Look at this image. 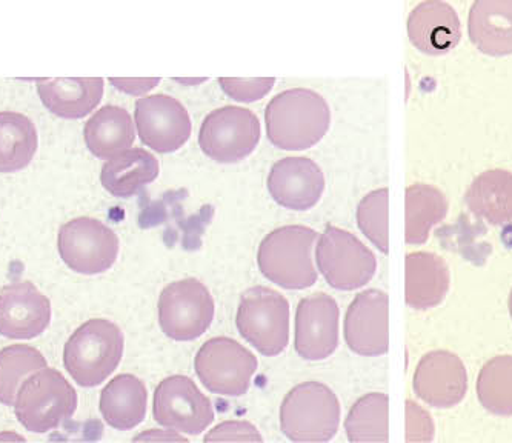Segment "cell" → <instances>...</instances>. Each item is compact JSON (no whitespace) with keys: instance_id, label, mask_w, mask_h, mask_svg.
I'll list each match as a JSON object with an SVG mask.
<instances>
[{"instance_id":"obj_1","label":"cell","mask_w":512,"mask_h":443,"mask_svg":"<svg viewBox=\"0 0 512 443\" xmlns=\"http://www.w3.org/2000/svg\"><path fill=\"white\" fill-rule=\"evenodd\" d=\"M265 124L274 147L285 151L308 150L330 130V105L316 91L286 90L266 107Z\"/></svg>"},{"instance_id":"obj_2","label":"cell","mask_w":512,"mask_h":443,"mask_svg":"<svg viewBox=\"0 0 512 443\" xmlns=\"http://www.w3.org/2000/svg\"><path fill=\"white\" fill-rule=\"evenodd\" d=\"M124 345V333L111 320H88L65 344V370L80 387H97L119 367Z\"/></svg>"},{"instance_id":"obj_3","label":"cell","mask_w":512,"mask_h":443,"mask_svg":"<svg viewBox=\"0 0 512 443\" xmlns=\"http://www.w3.org/2000/svg\"><path fill=\"white\" fill-rule=\"evenodd\" d=\"M317 233L303 225L277 228L262 240L257 265L266 279L285 290H306L317 282L313 250Z\"/></svg>"},{"instance_id":"obj_4","label":"cell","mask_w":512,"mask_h":443,"mask_svg":"<svg viewBox=\"0 0 512 443\" xmlns=\"http://www.w3.org/2000/svg\"><path fill=\"white\" fill-rule=\"evenodd\" d=\"M77 393L64 374L42 368L20 385L14 400L19 424L34 434H45L62 427L77 410Z\"/></svg>"},{"instance_id":"obj_5","label":"cell","mask_w":512,"mask_h":443,"mask_svg":"<svg viewBox=\"0 0 512 443\" xmlns=\"http://www.w3.org/2000/svg\"><path fill=\"white\" fill-rule=\"evenodd\" d=\"M340 417L336 393L313 380L286 394L280 407V430L293 442H330L339 431Z\"/></svg>"},{"instance_id":"obj_6","label":"cell","mask_w":512,"mask_h":443,"mask_svg":"<svg viewBox=\"0 0 512 443\" xmlns=\"http://www.w3.org/2000/svg\"><path fill=\"white\" fill-rule=\"evenodd\" d=\"M240 336L263 356H279L290 340V304L266 287H253L240 297L236 317Z\"/></svg>"},{"instance_id":"obj_7","label":"cell","mask_w":512,"mask_h":443,"mask_svg":"<svg viewBox=\"0 0 512 443\" xmlns=\"http://www.w3.org/2000/svg\"><path fill=\"white\" fill-rule=\"evenodd\" d=\"M194 368L203 387L222 397H242L259 368L257 357L230 337H214L200 348Z\"/></svg>"},{"instance_id":"obj_8","label":"cell","mask_w":512,"mask_h":443,"mask_svg":"<svg viewBox=\"0 0 512 443\" xmlns=\"http://www.w3.org/2000/svg\"><path fill=\"white\" fill-rule=\"evenodd\" d=\"M316 262L326 282L339 291L365 287L377 270L373 251L350 231L333 225H328L320 234Z\"/></svg>"},{"instance_id":"obj_9","label":"cell","mask_w":512,"mask_h":443,"mask_svg":"<svg viewBox=\"0 0 512 443\" xmlns=\"http://www.w3.org/2000/svg\"><path fill=\"white\" fill-rule=\"evenodd\" d=\"M157 313L165 336L190 342L210 330L214 319L213 296L200 280H177L160 294Z\"/></svg>"},{"instance_id":"obj_10","label":"cell","mask_w":512,"mask_h":443,"mask_svg":"<svg viewBox=\"0 0 512 443\" xmlns=\"http://www.w3.org/2000/svg\"><path fill=\"white\" fill-rule=\"evenodd\" d=\"M57 250L70 270L94 276L116 264L120 242L117 234L99 219L76 217L60 227Z\"/></svg>"},{"instance_id":"obj_11","label":"cell","mask_w":512,"mask_h":443,"mask_svg":"<svg viewBox=\"0 0 512 443\" xmlns=\"http://www.w3.org/2000/svg\"><path fill=\"white\" fill-rule=\"evenodd\" d=\"M259 142V119L247 108H217L203 119L200 127V148L217 164H237L247 159Z\"/></svg>"},{"instance_id":"obj_12","label":"cell","mask_w":512,"mask_h":443,"mask_svg":"<svg viewBox=\"0 0 512 443\" xmlns=\"http://www.w3.org/2000/svg\"><path fill=\"white\" fill-rule=\"evenodd\" d=\"M154 420L168 430L199 436L214 420L211 400L187 376L163 379L153 399Z\"/></svg>"},{"instance_id":"obj_13","label":"cell","mask_w":512,"mask_h":443,"mask_svg":"<svg viewBox=\"0 0 512 443\" xmlns=\"http://www.w3.org/2000/svg\"><path fill=\"white\" fill-rule=\"evenodd\" d=\"M134 120L142 144L162 154L180 150L193 130L187 108L168 94L137 99Z\"/></svg>"},{"instance_id":"obj_14","label":"cell","mask_w":512,"mask_h":443,"mask_svg":"<svg viewBox=\"0 0 512 443\" xmlns=\"http://www.w3.org/2000/svg\"><path fill=\"white\" fill-rule=\"evenodd\" d=\"M339 305L325 293L300 300L296 311L294 347L302 359L325 360L339 345Z\"/></svg>"},{"instance_id":"obj_15","label":"cell","mask_w":512,"mask_h":443,"mask_svg":"<svg viewBox=\"0 0 512 443\" xmlns=\"http://www.w3.org/2000/svg\"><path fill=\"white\" fill-rule=\"evenodd\" d=\"M346 345L365 357L383 356L389 348V297L385 291L357 294L345 316Z\"/></svg>"},{"instance_id":"obj_16","label":"cell","mask_w":512,"mask_h":443,"mask_svg":"<svg viewBox=\"0 0 512 443\" xmlns=\"http://www.w3.org/2000/svg\"><path fill=\"white\" fill-rule=\"evenodd\" d=\"M51 322V302L36 285L17 280L0 290V334L30 340L45 333Z\"/></svg>"},{"instance_id":"obj_17","label":"cell","mask_w":512,"mask_h":443,"mask_svg":"<svg viewBox=\"0 0 512 443\" xmlns=\"http://www.w3.org/2000/svg\"><path fill=\"white\" fill-rule=\"evenodd\" d=\"M417 396L434 408H453L465 399L468 374L465 364L451 351L437 350L425 354L417 365L413 379Z\"/></svg>"},{"instance_id":"obj_18","label":"cell","mask_w":512,"mask_h":443,"mask_svg":"<svg viewBox=\"0 0 512 443\" xmlns=\"http://www.w3.org/2000/svg\"><path fill=\"white\" fill-rule=\"evenodd\" d=\"M325 177L314 160L285 157L271 168L268 191L274 202L286 210L308 211L319 204Z\"/></svg>"},{"instance_id":"obj_19","label":"cell","mask_w":512,"mask_h":443,"mask_svg":"<svg viewBox=\"0 0 512 443\" xmlns=\"http://www.w3.org/2000/svg\"><path fill=\"white\" fill-rule=\"evenodd\" d=\"M411 44L429 56H442L457 47L462 37L459 14L440 0L417 5L408 17Z\"/></svg>"},{"instance_id":"obj_20","label":"cell","mask_w":512,"mask_h":443,"mask_svg":"<svg viewBox=\"0 0 512 443\" xmlns=\"http://www.w3.org/2000/svg\"><path fill=\"white\" fill-rule=\"evenodd\" d=\"M42 104L62 119H82L96 110L104 97V79L100 77H60L37 79Z\"/></svg>"},{"instance_id":"obj_21","label":"cell","mask_w":512,"mask_h":443,"mask_svg":"<svg viewBox=\"0 0 512 443\" xmlns=\"http://www.w3.org/2000/svg\"><path fill=\"white\" fill-rule=\"evenodd\" d=\"M469 39L488 56L512 54V0H477L469 10Z\"/></svg>"},{"instance_id":"obj_22","label":"cell","mask_w":512,"mask_h":443,"mask_svg":"<svg viewBox=\"0 0 512 443\" xmlns=\"http://www.w3.org/2000/svg\"><path fill=\"white\" fill-rule=\"evenodd\" d=\"M451 277L442 257L426 251L406 256V304L414 310H431L445 300Z\"/></svg>"},{"instance_id":"obj_23","label":"cell","mask_w":512,"mask_h":443,"mask_svg":"<svg viewBox=\"0 0 512 443\" xmlns=\"http://www.w3.org/2000/svg\"><path fill=\"white\" fill-rule=\"evenodd\" d=\"M147 407V387L133 374H119L100 393V413L114 430L139 427L147 416Z\"/></svg>"},{"instance_id":"obj_24","label":"cell","mask_w":512,"mask_h":443,"mask_svg":"<svg viewBox=\"0 0 512 443\" xmlns=\"http://www.w3.org/2000/svg\"><path fill=\"white\" fill-rule=\"evenodd\" d=\"M85 145L97 159L110 160L130 150L136 140L133 117L125 108L107 105L88 119Z\"/></svg>"},{"instance_id":"obj_25","label":"cell","mask_w":512,"mask_h":443,"mask_svg":"<svg viewBox=\"0 0 512 443\" xmlns=\"http://www.w3.org/2000/svg\"><path fill=\"white\" fill-rule=\"evenodd\" d=\"M160 165L156 156L142 148H130L107 160L100 182L108 193L119 199L136 196L145 185L159 177Z\"/></svg>"},{"instance_id":"obj_26","label":"cell","mask_w":512,"mask_h":443,"mask_svg":"<svg viewBox=\"0 0 512 443\" xmlns=\"http://www.w3.org/2000/svg\"><path fill=\"white\" fill-rule=\"evenodd\" d=\"M469 211L494 227L512 225V173L488 170L474 179L465 194Z\"/></svg>"},{"instance_id":"obj_27","label":"cell","mask_w":512,"mask_h":443,"mask_svg":"<svg viewBox=\"0 0 512 443\" xmlns=\"http://www.w3.org/2000/svg\"><path fill=\"white\" fill-rule=\"evenodd\" d=\"M39 145L36 125L30 117L0 111V173L24 170L31 164Z\"/></svg>"},{"instance_id":"obj_28","label":"cell","mask_w":512,"mask_h":443,"mask_svg":"<svg viewBox=\"0 0 512 443\" xmlns=\"http://www.w3.org/2000/svg\"><path fill=\"white\" fill-rule=\"evenodd\" d=\"M405 200L406 244H425L431 230L448 214V199L433 185L416 184L408 187Z\"/></svg>"},{"instance_id":"obj_29","label":"cell","mask_w":512,"mask_h":443,"mask_svg":"<svg viewBox=\"0 0 512 443\" xmlns=\"http://www.w3.org/2000/svg\"><path fill=\"white\" fill-rule=\"evenodd\" d=\"M345 431L350 442H388V396L370 393L360 397L346 416Z\"/></svg>"},{"instance_id":"obj_30","label":"cell","mask_w":512,"mask_h":443,"mask_svg":"<svg viewBox=\"0 0 512 443\" xmlns=\"http://www.w3.org/2000/svg\"><path fill=\"white\" fill-rule=\"evenodd\" d=\"M45 367L44 354L30 345H10L0 350V404L14 407L20 385Z\"/></svg>"},{"instance_id":"obj_31","label":"cell","mask_w":512,"mask_h":443,"mask_svg":"<svg viewBox=\"0 0 512 443\" xmlns=\"http://www.w3.org/2000/svg\"><path fill=\"white\" fill-rule=\"evenodd\" d=\"M477 397L486 411L512 416V356L488 360L477 377Z\"/></svg>"},{"instance_id":"obj_32","label":"cell","mask_w":512,"mask_h":443,"mask_svg":"<svg viewBox=\"0 0 512 443\" xmlns=\"http://www.w3.org/2000/svg\"><path fill=\"white\" fill-rule=\"evenodd\" d=\"M357 224L360 231L383 254L389 253V190L371 191L360 200L357 207Z\"/></svg>"},{"instance_id":"obj_33","label":"cell","mask_w":512,"mask_h":443,"mask_svg":"<svg viewBox=\"0 0 512 443\" xmlns=\"http://www.w3.org/2000/svg\"><path fill=\"white\" fill-rule=\"evenodd\" d=\"M276 79H219L220 88L237 102H256L273 90Z\"/></svg>"},{"instance_id":"obj_34","label":"cell","mask_w":512,"mask_h":443,"mask_svg":"<svg viewBox=\"0 0 512 443\" xmlns=\"http://www.w3.org/2000/svg\"><path fill=\"white\" fill-rule=\"evenodd\" d=\"M436 434L433 419L414 400H406V442H431Z\"/></svg>"},{"instance_id":"obj_35","label":"cell","mask_w":512,"mask_h":443,"mask_svg":"<svg viewBox=\"0 0 512 443\" xmlns=\"http://www.w3.org/2000/svg\"><path fill=\"white\" fill-rule=\"evenodd\" d=\"M259 430L247 420H227L205 436V442H262Z\"/></svg>"},{"instance_id":"obj_36","label":"cell","mask_w":512,"mask_h":443,"mask_svg":"<svg viewBox=\"0 0 512 443\" xmlns=\"http://www.w3.org/2000/svg\"><path fill=\"white\" fill-rule=\"evenodd\" d=\"M111 84L131 96H142L160 84V79H110Z\"/></svg>"},{"instance_id":"obj_37","label":"cell","mask_w":512,"mask_h":443,"mask_svg":"<svg viewBox=\"0 0 512 443\" xmlns=\"http://www.w3.org/2000/svg\"><path fill=\"white\" fill-rule=\"evenodd\" d=\"M136 442L150 440V442H187V437L174 430H150L134 437Z\"/></svg>"},{"instance_id":"obj_38","label":"cell","mask_w":512,"mask_h":443,"mask_svg":"<svg viewBox=\"0 0 512 443\" xmlns=\"http://www.w3.org/2000/svg\"><path fill=\"white\" fill-rule=\"evenodd\" d=\"M0 440H25V437L13 433L0 434Z\"/></svg>"},{"instance_id":"obj_39","label":"cell","mask_w":512,"mask_h":443,"mask_svg":"<svg viewBox=\"0 0 512 443\" xmlns=\"http://www.w3.org/2000/svg\"><path fill=\"white\" fill-rule=\"evenodd\" d=\"M509 314H511V319H512V290H511V294H509Z\"/></svg>"}]
</instances>
